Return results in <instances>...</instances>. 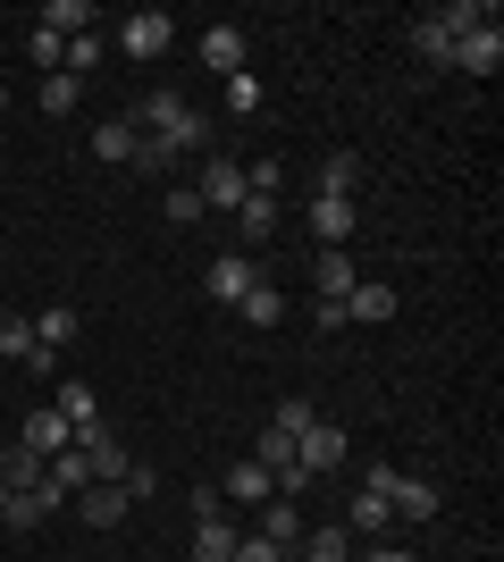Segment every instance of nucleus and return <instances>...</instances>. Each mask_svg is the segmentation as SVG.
<instances>
[{"mask_svg":"<svg viewBox=\"0 0 504 562\" xmlns=\"http://www.w3.org/2000/svg\"><path fill=\"white\" fill-rule=\"evenodd\" d=\"M135 135H144L135 168H168V160H193V151H211V117L186 110L177 93H152L144 110H135Z\"/></svg>","mask_w":504,"mask_h":562,"instance_id":"obj_1","label":"nucleus"},{"mask_svg":"<svg viewBox=\"0 0 504 562\" xmlns=\"http://www.w3.org/2000/svg\"><path fill=\"white\" fill-rule=\"evenodd\" d=\"M76 453H85V470H93V487H126V470H135V453H126L110 428H85Z\"/></svg>","mask_w":504,"mask_h":562,"instance_id":"obj_2","label":"nucleus"},{"mask_svg":"<svg viewBox=\"0 0 504 562\" xmlns=\"http://www.w3.org/2000/svg\"><path fill=\"white\" fill-rule=\"evenodd\" d=\"M168 43H177V18H160V9H135V18L119 25V50H126V59H160Z\"/></svg>","mask_w":504,"mask_h":562,"instance_id":"obj_3","label":"nucleus"},{"mask_svg":"<svg viewBox=\"0 0 504 562\" xmlns=\"http://www.w3.org/2000/svg\"><path fill=\"white\" fill-rule=\"evenodd\" d=\"M446 68H462V76H496L504 68V34L496 25H471V34H455V59Z\"/></svg>","mask_w":504,"mask_h":562,"instance_id":"obj_4","label":"nucleus"},{"mask_svg":"<svg viewBox=\"0 0 504 562\" xmlns=\"http://www.w3.org/2000/svg\"><path fill=\"white\" fill-rule=\"evenodd\" d=\"M202 285H211L219 303H244V294L261 285V260H253V252H219V260H211V278H202Z\"/></svg>","mask_w":504,"mask_h":562,"instance_id":"obj_5","label":"nucleus"},{"mask_svg":"<svg viewBox=\"0 0 504 562\" xmlns=\"http://www.w3.org/2000/svg\"><path fill=\"white\" fill-rule=\"evenodd\" d=\"M193 193H202V211L236 218V211H244V168H236V160H211V168H202V186H193Z\"/></svg>","mask_w":504,"mask_h":562,"instance_id":"obj_6","label":"nucleus"},{"mask_svg":"<svg viewBox=\"0 0 504 562\" xmlns=\"http://www.w3.org/2000/svg\"><path fill=\"white\" fill-rule=\"evenodd\" d=\"M395 311H404V294H395V285H379V278H361L354 294H345V319H361V328H387Z\"/></svg>","mask_w":504,"mask_h":562,"instance_id":"obj_7","label":"nucleus"},{"mask_svg":"<svg viewBox=\"0 0 504 562\" xmlns=\"http://www.w3.org/2000/svg\"><path fill=\"white\" fill-rule=\"evenodd\" d=\"M294 462L312 470V479H320V470H336V462H345V428L312 420V428H303V437H294Z\"/></svg>","mask_w":504,"mask_h":562,"instance_id":"obj_8","label":"nucleus"},{"mask_svg":"<svg viewBox=\"0 0 504 562\" xmlns=\"http://www.w3.org/2000/svg\"><path fill=\"white\" fill-rule=\"evenodd\" d=\"M387 513H395V520H437V487H429V479H404V470H395Z\"/></svg>","mask_w":504,"mask_h":562,"instance_id":"obj_9","label":"nucleus"},{"mask_svg":"<svg viewBox=\"0 0 504 562\" xmlns=\"http://www.w3.org/2000/svg\"><path fill=\"white\" fill-rule=\"evenodd\" d=\"M68 437H76V428L59 420V412H25V420H18V446H34L43 462H51V453H68Z\"/></svg>","mask_w":504,"mask_h":562,"instance_id":"obj_10","label":"nucleus"},{"mask_svg":"<svg viewBox=\"0 0 504 562\" xmlns=\"http://www.w3.org/2000/svg\"><path fill=\"white\" fill-rule=\"evenodd\" d=\"M312 235H320V252H345V235H354V202L312 193Z\"/></svg>","mask_w":504,"mask_h":562,"instance_id":"obj_11","label":"nucleus"},{"mask_svg":"<svg viewBox=\"0 0 504 562\" xmlns=\"http://www.w3.org/2000/svg\"><path fill=\"white\" fill-rule=\"evenodd\" d=\"M135 151H144V135H135V117H110L93 135V160H110V168H135Z\"/></svg>","mask_w":504,"mask_h":562,"instance_id":"obj_12","label":"nucleus"},{"mask_svg":"<svg viewBox=\"0 0 504 562\" xmlns=\"http://www.w3.org/2000/svg\"><path fill=\"white\" fill-rule=\"evenodd\" d=\"M51 412H59V420H68L76 437H85V428H101V403H93V386H85V378H68V386H59V403H51Z\"/></svg>","mask_w":504,"mask_h":562,"instance_id":"obj_13","label":"nucleus"},{"mask_svg":"<svg viewBox=\"0 0 504 562\" xmlns=\"http://www.w3.org/2000/svg\"><path fill=\"white\" fill-rule=\"evenodd\" d=\"M312 278H320V303H345V294H354V252H320L312 260Z\"/></svg>","mask_w":504,"mask_h":562,"instance_id":"obj_14","label":"nucleus"},{"mask_svg":"<svg viewBox=\"0 0 504 562\" xmlns=\"http://www.w3.org/2000/svg\"><path fill=\"white\" fill-rule=\"evenodd\" d=\"M236 235H244V244H269V235H278V193H244Z\"/></svg>","mask_w":504,"mask_h":562,"instance_id":"obj_15","label":"nucleus"},{"mask_svg":"<svg viewBox=\"0 0 504 562\" xmlns=\"http://www.w3.org/2000/svg\"><path fill=\"white\" fill-rule=\"evenodd\" d=\"M76 504H85V529H119L135 495H126V487H85V495H76Z\"/></svg>","mask_w":504,"mask_h":562,"instance_id":"obj_16","label":"nucleus"},{"mask_svg":"<svg viewBox=\"0 0 504 562\" xmlns=\"http://www.w3.org/2000/svg\"><path fill=\"white\" fill-rule=\"evenodd\" d=\"M261 538H269V546H287V554L303 546V513H294L287 495H269V504H261Z\"/></svg>","mask_w":504,"mask_h":562,"instance_id":"obj_17","label":"nucleus"},{"mask_svg":"<svg viewBox=\"0 0 504 562\" xmlns=\"http://www.w3.org/2000/svg\"><path fill=\"white\" fill-rule=\"evenodd\" d=\"M43 513H51L43 487H34V495H25V487H0V529H34Z\"/></svg>","mask_w":504,"mask_h":562,"instance_id":"obj_18","label":"nucleus"},{"mask_svg":"<svg viewBox=\"0 0 504 562\" xmlns=\"http://www.w3.org/2000/svg\"><path fill=\"white\" fill-rule=\"evenodd\" d=\"M236 311H244V328H278V319H287V294H278V285L261 278V285H253V294H244Z\"/></svg>","mask_w":504,"mask_h":562,"instance_id":"obj_19","label":"nucleus"},{"mask_svg":"<svg viewBox=\"0 0 504 562\" xmlns=\"http://www.w3.org/2000/svg\"><path fill=\"white\" fill-rule=\"evenodd\" d=\"M43 34L76 43V34H93V9H85V0H51V9H43Z\"/></svg>","mask_w":504,"mask_h":562,"instance_id":"obj_20","label":"nucleus"},{"mask_svg":"<svg viewBox=\"0 0 504 562\" xmlns=\"http://www.w3.org/2000/svg\"><path fill=\"white\" fill-rule=\"evenodd\" d=\"M0 487H25V495H34V487H43V453H34V446H9V453H0Z\"/></svg>","mask_w":504,"mask_h":562,"instance_id":"obj_21","label":"nucleus"},{"mask_svg":"<svg viewBox=\"0 0 504 562\" xmlns=\"http://www.w3.org/2000/svg\"><path fill=\"white\" fill-rule=\"evenodd\" d=\"M202 59H211L219 76H236L244 68V34H236V25H211V34H202Z\"/></svg>","mask_w":504,"mask_h":562,"instance_id":"obj_22","label":"nucleus"},{"mask_svg":"<svg viewBox=\"0 0 504 562\" xmlns=\"http://www.w3.org/2000/svg\"><path fill=\"white\" fill-rule=\"evenodd\" d=\"M236 554V529L227 520H193V562H227Z\"/></svg>","mask_w":504,"mask_h":562,"instance_id":"obj_23","label":"nucleus"},{"mask_svg":"<svg viewBox=\"0 0 504 562\" xmlns=\"http://www.w3.org/2000/svg\"><path fill=\"white\" fill-rule=\"evenodd\" d=\"M312 193H328V202H354V151H328L320 160V186Z\"/></svg>","mask_w":504,"mask_h":562,"instance_id":"obj_24","label":"nucleus"},{"mask_svg":"<svg viewBox=\"0 0 504 562\" xmlns=\"http://www.w3.org/2000/svg\"><path fill=\"white\" fill-rule=\"evenodd\" d=\"M227 495H236V504H269L278 487H269V470H261V462H236V470H227Z\"/></svg>","mask_w":504,"mask_h":562,"instance_id":"obj_25","label":"nucleus"},{"mask_svg":"<svg viewBox=\"0 0 504 562\" xmlns=\"http://www.w3.org/2000/svg\"><path fill=\"white\" fill-rule=\"evenodd\" d=\"M303 562H354V529H312V538H303Z\"/></svg>","mask_w":504,"mask_h":562,"instance_id":"obj_26","label":"nucleus"},{"mask_svg":"<svg viewBox=\"0 0 504 562\" xmlns=\"http://www.w3.org/2000/svg\"><path fill=\"white\" fill-rule=\"evenodd\" d=\"M412 50H421L429 68H446V59H455V34H446L437 18H421V25H412Z\"/></svg>","mask_w":504,"mask_h":562,"instance_id":"obj_27","label":"nucleus"},{"mask_svg":"<svg viewBox=\"0 0 504 562\" xmlns=\"http://www.w3.org/2000/svg\"><path fill=\"white\" fill-rule=\"evenodd\" d=\"M0 361H34V319L0 311Z\"/></svg>","mask_w":504,"mask_h":562,"instance_id":"obj_28","label":"nucleus"},{"mask_svg":"<svg viewBox=\"0 0 504 562\" xmlns=\"http://www.w3.org/2000/svg\"><path fill=\"white\" fill-rule=\"evenodd\" d=\"M446 34H471V25H496V9H480V0H446V9H429Z\"/></svg>","mask_w":504,"mask_h":562,"instance_id":"obj_29","label":"nucleus"},{"mask_svg":"<svg viewBox=\"0 0 504 562\" xmlns=\"http://www.w3.org/2000/svg\"><path fill=\"white\" fill-rule=\"evenodd\" d=\"M101 50H110V43H101V34H76V43H68V59H59V68H68L76 85H85V76L101 68Z\"/></svg>","mask_w":504,"mask_h":562,"instance_id":"obj_30","label":"nucleus"},{"mask_svg":"<svg viewBox=\"0 0 504 562\" xmlns=\"http://www.w3.org/2000/svg\"><path fill=\"white\" fill-rule=\"evenodd\" d=\"M253 462H261L269 479H278V470L294 462V437H287V428H261V446H253Z\"/></svg>","mask_w":504,"mask_h":562,"instance_id":"obj_31","label":"nucleus"},{"mask_svg":"<svg viewBox=\"0 0 504 562\" xmlns=\"http://www.w3.org/2000/svg\"><path fill=\"white\" fill-rule=\"evenodd\" d=\"M76 93H85V85H76V76L59 68V76H43V93H34V101H43L51 117H68V110H76Z\"/></svg>","mask_w":504,"mask_h":562,"instance_id":"obj_32","label":"nucleus"},{"mask_svg":"<svg viewBox=\"0 0 504 562\" xmlns=\"http://www.w3.org/2000/svg\"><path fill=\"white\" fill-rule=\"evenodd\" d=\"M387 520H395V513H387V495H354V520H345V529H361V538H379Z\"/></svg>","mask_w":504,"mask_h":562,"instance_id":"obj_33","label":"nucleus"},{"mask_svg":"<svg viewBox=\"0 0 504 562\" xmlns=\"http://www.w3.org/2000/svg\"><path fill=\"white\" fill-rule=\"evenodd\" d=\"M68 336H76V311H43V319H34V345L43 352H59Z\"/></svg>","mask_w":504,"mask_h":562,"instance_id":"obj_34","label":"nucleus"},{"mask_svg":"<svg viewBox=\"0 0 504 562\" xmlns=\"http://www.w3.org/2000/svg\"><path fill=\"white\" fill-rule=\"evenodd\" d=\"M227 110H244V117L261 110V76H253V68H236V76H227Z\"/></svg>","mask_w":504,"mask_h":562,"instance_id":"obj_35","label":"nucleus"},{"mask_svg":"<svg viewBox=\"0 0 504 562\" xmlns=\"http://www.w3.org/2000/svg\"><path fill=\"white\" fill-rule=\"evenodd\" d=\"M320 420V412H312V395H287V403H278V420H269V428H287V437H303V428H312Z\"/></svg>","mask_w":504,"mask_h":562,"instance_id":"obj_36","label":"nucleus"},{"mask_svg":"<svg viewBox=\"0 0 504 562\" xmlns=\"http://www.w3.org/2000/svg\"><path fill=\"white\" fill-rule=\"evenodd\" d=\"M193 218H202V193L177 186V193H168V227H193Z\"/></svg>","mask_w":504,"mask_h":562,"instance_id":"obj_37","label":"nucleus"},{"mask_svg":"<svg viewBox=\"0 0 504 562\" xmlns=\"http://www.w3.org/2000/svg\"><path fill=\"white\" fill-rule=\"evenodd\" d=\"M227 562H287V546H269V538H236V554Z\"/></svg>","mask_w":504,"mask_h":562,"instance_id":"obj_38","label":"nucleus"},{"mask_svg":"<svg viewBox=\"0 0 504 562\" xmlns=\"http://www.w3.org/2000/svg\"><path fill=\"white\" fill-rule=\"evenodd\" d=\"M370 562H412V554H404V546H379V554H370Z\"/></svg>","mask_w":504,"mask_h":562,"instance_id":"obj_39","label":"nucleus"},{"mask_svg":"<svg viewBox=\"0 0 504 562\" xmlns=\"http://www.w3.org/2000/svg\"><path fill=\"white\" fill-rule=\"evenodd\" d=\"M0 110H9V85H0Z\"/></svg>","mask_w":504,"mask_h":562,"instance_id":"obj_40","label":"nucleus"}]
</instances>
